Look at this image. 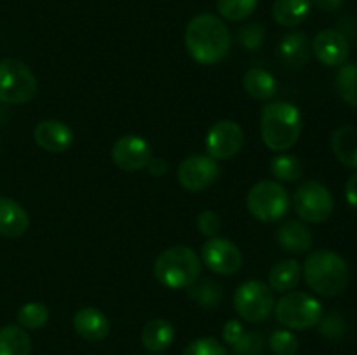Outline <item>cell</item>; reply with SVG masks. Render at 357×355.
Listing matches in <instances>:
<instances>
[{"instance_id":"cell-20","label":"cell","mask_w":357,"mask_h":355,"mask_svg":"<svg viewBox=\"0 0 357 355\" xmlns=\"http://www.w3.org/2000/svg\"><path fill=\"white\" fill-rule=\"evenodd\" d=\"M279 56L291 68L298 70L310 59V42L303 31H291L284 35L279 44Z\"/></svg>"},{"instance_id":"cell-32","label":"cell","mask_w":357,"mask_h":355,"mask_svg":"<svg viewBox=\"0 0 357 355\" xmlns=\"http://www.w3.org/2000/svg\"><path fill=\"white\" fill-rule=\"evenodd\" d=\"M237 42L246 51H258L265 42V28L260 23H248L237 33Z\"/></svg>"},{"instance_id":"cell-7","label":"cell","mask_w":357,"mask_h":355,"mask_svg":"<svg viewBox=\"0 0 357 355\" xmlns=\"http://www.w3.org/2000/svg\"><path fill=\"white\" fill-rule=\"evenodd\" d=\"M37 79L26 63L20 59H0V101L23 104L37 94Z\"/></svg>"},{"instance_id":"cell-35","label":"cell","mask_w":357,"mask_h":355,"mask_svg":"<svg viewBox=\"0 0 357 355\" xmlns=\"http://www.w3.org/2000/svg\"><path fill=\"white\" fill-rule=\"evenodd\" d=\"M317 326H319L321 334L330 338V340H337V338H340L345 333V320L342 319L340 313L333 312L326 317L323 315Z\"/></svg>"},{"instance_id":"cell-28","label":"cell","mask_w":357,"mask_h":355,"mask_svg":"<svg viewBox=\"0 0 357 355\" xmlns=\"http://www.w3.org/2000/svg\"><path fill=\"white\" fill-rule=\"evenodd\" d=\"M335 87L345 103L357 108V63H344L338 68Z\"/></svg>"},{"instance_id":"cell-33","label":"cell","mask_w":357,"mask_h":355,"mask_svg":"<svg viewBox=\"0 0 357 355\" xmlns=\"http://www.w3.org/2000/svg\"><path fill=\"white\" fill-rule=\"evenodd\" d=\"M183 355H230L229 350L215 338H199L187 345Z\"/></svg>"},{"instance_id":"cell-14","label":"cell","mask_w":357,"mask_h":355,"mask_svg":"<svg viewBox=\"0 0 357 355\" xmlns=\"http://www.w3.org/2000/svg\"><path fill=\"white\" fill-rule=\"evenodd\" d=\"M312 52L324 66H342L349 58L351 44L340 30H321L312 40Z\"/></svg>"},{"instance_id":"cell-23","label":"cell","mask_w":357,"mask_h":355,"mask_svg":"<svg viewBox=\"0 0 357 355\" xmlns=\"http://www.w3.org/2000/svg\"><path fill=\"white\" fill-rule=\"evenodd\" d=\"M312 0H275L272 6V17L281 26H298L309 17Z\"/></svg>"},{"instance_id":"cell-11","label":"cell","mask_w":357,"mask_h":355,"mask_svg":"<svg viewBox=\"0 0 357 355\" xmlns=\"http://www.w3.org/2000/svg\"><path fill=\"white\" fill-rule=\"evenodd\" d=\"M220 176V166L218 160L211 159L209 155H190L178 166V183L188 191H197L206 190L211 187Z\"/></svg>"},{"instance_id":"cell-13","label":"cell","mask_w":357,"mask_h":355,"mask_svg":"<svg viewBox=\"0 0 357 355\" xmlns=\"http://www.w3.org/2000/svg\"><path fill=\"white\" fill-rule=\"evenodd\" d=\"M152 157V145L138 134L121 136L112 146L114 164L128 173L145 169Z\"/></svg>"},{"instance_id":"cell-22","label":"cell","mask_w":357,"mask_h":355,"mask_svg":"<svg viewBox=\"0 0 357 355\" xmlns=\"http://www.w3.org/2000/svg\"><path fill=\"white\" fill-rule=\"evenodd\" d=\"M244 90L257 101H271L278 93L275 77L265 68H251L244 73Z\"/></svg>"},{"instance_id":"cell-10","label":"cell","mask_w":357,"mask_h":355,"mask_svg":"<svg viewBox=\"0 0 357 355\" xmlns=\"http://www.w3.org/2000/svg\"><path fill=\"white\" fill-rule=\"evenodd\" d=\"M206 152L215 160H229L236 157L244 146V131L237 122L218 120L206 134Z\"/></svg>"},{"instance_id":"cell-9","label":"cell","mask_w":357,"mask_h":355,"mask_svg":"<svg viewBox=\"0 0 357 355\" xmlns=\"http://www.w3.org/2000/svg\"><path fill=\"white\" fill-rule=\"evenodd\" d=\"M333 205L330 190L317 181H305L293 195V207L305 223L319 225L328 221L333 214Z\"/></svg>"},{"instance_id":"cell-1","label":"cell","mask_w":357,"mask_h":355,"mask_svg":"<svg viewBox=\"0 0 357 355\" xmlns=\"http://www.w3.org/2000/svg\"><path fill=\"white\" fill-rule=\"evenodd\" d=\"M185 47L199 65H216L229 54L232 35L215 14H199L185 30Z\"/></svg>"},{"instance_id":"cell-29","label":"cell","mask_w":357,"mask_h":355,"mask_svg":"<svg viewBox=\"0 0 357 355\" xmlns=\"http://www.w3.org/2000/svg\"><path fill=\"white\" fill-rule=\"evenodd\" d=\"M17 324H20L23 329H40L47 324L49 320V308L40 301H30L24 303L16 313Z\"/></svg>"},{"instance_id":"cell-16","label":"cell","mask_w":357,"mask_h":355,"mask_svg":"<svg viewBox=\"0 0 357 355\" xmlns=\"http://www.w3.org/2000/svg\"><path fill=\"white\" fill-rule=\"evenodd\" d=\"M73 329L86 341H103L110 333V320L101 310L84 306L73 315Z\"/></svg>"},{"instance_id":"cell-8","label":"cell","mask_w":357,"mask_h":355,"mask_svg":"<svg viewBox=\"0 0 357 355\" xmlns=\"http://www.w3.org/2000/svg\"><path fill=\"white\" fill-rule=\"evenodd\" d=\"M274 291L261 281H246L234 292V310L251 324L267 320L274 313Z\"/></svg>"},{"instance_id":"cell-19","label":"cell","mask_w":357,"mask_h":355,"mask_svg":"<svg viewBox=\"0 0 357 355\" xmlns=\"http://www.w3.org/2000/svg\"><path fill=\"white\" fill-rule=\"evenodd\" d=\"M176 338L173 324L166 319H152L143 326L142 343L150 354H160L173 345Z\"/></svg>"},{"instance_id":"cell-40","label":"cell","mask_w":357,"mask_h":355,"mask_svg":"<svg viewBox=\"0 0 357 355\" xmlns=\"http://www.w3.org/2000/svg\"><path fill=\"white\" fill-rule=\"evenodd\" d=\"M312 3L324 13H333V10L340 9L344 0H312Z\"/></svg>"},{"instance_id":"cell-31","label":"cell","mask_w":357,"mask_h":355,"mask_svg":"<svg viewBox=\"0 0 357 355\" xmlns=\"http://www.w3.org/2000/svg\"><path fill=\"white\" fill-rule=\"evenodd\" d=\"M268 345L274 355H296L298 352V338L289 329H275L268 338Z\"/></svg>"},{"instance_id":"cell-24","label":"cell","mask_w":357,"mask_h":355,"mask_svg":"<svg viewBox=\"0 0 357 355\" xmlns=\"http://www.w3.org/2000/svg\"><path fill=\"white\" fill-rule=\"evenodd\" d=\"M302 278V265L296 260H282L268 274V287L274 292H291Z\"/></svg>"},{"instance_id":"cell-41","label":"cell","mask_w":357,"mask_h":355,"mask_svg":"<svg viewBox=\"0 0 357 355\" xmlns=\"http://www.w3.org/2000/svg\"><path fill=\"white\" fill-rule=\"evenodd\" d=\"M150 355H162V354H150Z\"/></svg>"},{"instance_id":"cell-34","label":"cell","mask_w":357,"mask_h":355,"mask_svg":"<svg viewBox=\"0 0 357 355\" xmlns=\"http://www.w3.org/2000/svg\"><path fill=\"white\" fill-rule=\"evenodd\" d=\"M265 340L264 334L258 331H250L244 333L243 338L232 347L234 355H260L264 352Z\"/></svg>"},{"instance_id":"cell-39","label":"cell","mask_w":357,"mask_h":355,"mask_svg":"<svg viewBox=\"0 0 357 355\" xmlns=\"http://www.w3.org/2000/svg\"><path fill=\"white\" fill-rule=\"evenodd\" d=\"M345 198H347L351 207L357 209V173L352 174L345 184Z\"/></svg>"},{"instance_id":"cell-25","label":"cell","mask_w":357,"mask_h":355,"mask_svg":"<svg viewBox=\"0 0 357 355\" xmlns=\"http://www.w3.org/2000/svg\"><path fill=\"white\" fill-rule=\"evenodd\" d=\"M31 340L21 326H6L0 329V355H30Z\"/></svg>"},{"instance_id":"cell-38","label":"cell","mask_w":357,"mask_h":355,"mask_svg":"<svg viewBox=\"0 0 357 355\" xmlns=\"http://www.w3.org/2000/svg\"><path fill=\"white\" fill-rule=\"evenodd\" d=\"M146 171H149L150 174H152L153 178H160L164 176V174L167 173V169H169V166H167V162L164 159H160V157H152L149 162V166L145 167Z\"/></svg>"},{"instance_id":"cell-18","label":"cell","mask_w":357,"mask_h":355,"mask_svg":"<svg viewBox=\"0 0 357 355\" xmlns=\"http://www.w3.org/2000/svg\"><path fill=\"white\" fill-rule=\"evenodd\" d=\"M30 226L28 212L21 204L7 197H0V237L17 239Z\"/></svg>"},{"instance_id":"cell-21","label":"cell","mask_w":357,"mask_h":355,"mask_svg":"<svg viewBox=\"0 0 357 355\" xmlns=\"http://www.w3.org/2000/svg\"><path fill=\"white\" fill-rule=\"evenodd\" d=\"M331 150L338 162L345 167L357 169V127L356 125H342L331 134Z\"/></svg>"},{"instance_id":"cell-37","label":"cell","mask_w":357,"mask_h":355,"mask_svg":"<svg viewBox=\"0 0 357 355\" xmlns=\"http://www.w3.org/2000/svg\"><path fill=\"white\" fill-rule=\"evenodd\" d=\"M244 333H246V329H244L243 322H241V320H237V319H230V320H227L225 326H223L222 338H223V341H225L227 345L234 347V345H236L237 341L243 338Z\"/></svg>"},{"instance_id":"cell-4","label":"cell","mask_w":357,"mask_h":355,"mask_svg":"<svg viewBox=\"0 0 357 355\" xmlns=\"http://www.w3.org/2000/svg\"><path fill=\"white\" fill-rule=\"evenodd\" d=\"M202 261L192 247L173 246L157 256L153 263V275L164 287L171 291L187 289L201 277Z\"/></svg>"},{"instance_id":"cell-36","label":"cell","mask_w":357,"mask_h":355,"mask_svg":"<svg viewBox=\"0 0 357 355\" xmlns=\"http://www.w3.org/2000/svg\"><path fill=\"white\" fill-rule=\"evenodd\" d=\"M197 228L202 235L213 239L222 230V218L215 211H202L197 218Z\"/></svg>"},{"instance_id":"cell-30","label":"cell","mask_w":357,"mask_h":355,"mask_svg":"<svg viewBox=\"0 0 357 355\" xmlns=\"http://www.w3.org/2000/svg\"><path fill=\"white\" fill-rule=\"evenodd\" d=\"M257 6L258 0H218L216 2L220 16L234 23L248 19L255 13Z\"/></svg>"},{"instance_id":"cell-2","label":"cell","mask_w":357,"mask_h":355,"mask_svg":"<svg viewBox=\"0 0 357 355\" xmlns=\"http://www.w3.org/2000/svg\"><path fill=\"white\" fill-rule=\"evenodd\" d=\"M303 127L298 106L288 101H271L260 115V132L265 146L272 152H286L296 145Z\"/></svg>"},{"instance_id":"cell-5","label":"cell","mask_w":357,"mask_h":355,"mask_svg":"<svg viewBox=\"0 0 357 355\" xmlns=\"http://www.w3.org/2000/svg\"><path fill=\"white\" fill-rule=\"evenodd\" d=\"M274 312L279 324H282L286 329L295 331L317 326L321 317L324 315L319 299L302 291L286 292L279 301H275Z\"/></svg>"},{"instance_id":"cell-6","label":"cell","mask_w":357,"mask_h":355,"mask_svg":"<svg viewBox=\"0 0 357 355\" xmlns=\"http://www.w3.org/2000/svg\"><path fill=\"white\" fill-rule=\"evenodd\" d=\"M248 211L264 223H274L289 211V195L281 183L274 180L258 181L246 195Z\"/></svg>"},{"instance_id":"cell-3","label":"cell","mask_w":357,"mask_h":355,"mask_svg":"<svg viewBox=\"0 0 357 355\" xmlns=\"http://www.w3.org/2000/svg\"><path fill=\"white\" fill-rule=\"evenodd\" d=\"M303 278L314 292L326 298L344 294L351 282V270L344 258L328 249L314 251L302 268Z\"/></svg>"},{"instance_id":"cell-27","label":"cell","mask_w":357,"mask_h":355,"mask_svg":"<svg viewBox=\"0 0 357 355\" xmlns=\"http://www.w3.org/2000/svg\"><path fill=\"white\" fill-rule=\"evenodd\" d=\"M187 292L202 308H215L222 301V287L213 278L199 277L190 287H187Z\"/></svg>"},{"instance_id":"cell-17","label":"cell","mask_w":357,"mask_h":355,"mask_svg":"<svg viewBox=\"0 0 357 355\" xmlns=\"http://www.w3.org/2000/svg\"><path fill=\"white\" fill-rule=\"evenodd\" d=\"M278 244L282 251L293 254H302L312 247V232L309 226L298 219H288L278 228Z\"/></svg>"},{"instance_id":"cell-15","label":"cell","mask_w":357,"mask_h":355,"mask_svg":"<svg viewBox=\"0 0 357 355\" xmlns=\"http://www.w3.org/2000/svg\"><path fill=\"white\" fill-rule=\"evenodd\" d=\"M33 139L42 150L51 153H63L72 146L73 131L61 120L45 118L33 129Z\"/></svg>"},{"instance_id":"cell-26","label":"cell","mask_w":357,"mask_h":355,"mask_svg":"<svg viewBox=\"0 0 357 355\" xmlns=\"http://www.w3.org/2000/svg\"><path fill=\"white\" fill-rule=\"evenodd\" d=\"M271 174L275 181L295 183L303 176V164L298 157L281 152L271 160Z\"/></svg>"},{"instance_id":"cell-12","label":"cell","mask_w":357,"mask_h":355,"mask_svg":"<svg viewBox=\"0 0 357 355\" xmlns=\"http://www.w3.org/2000/svg\"><path fill=\"white\" fill-rule=\"evenodd\" d=\"M201 261L206 268L218 275H234L243 267V254L239 247L222 237L206 240L201 251Z\"/></svg>"}]
</instances>
